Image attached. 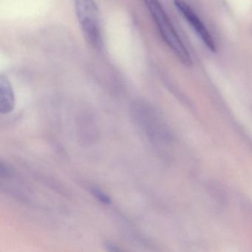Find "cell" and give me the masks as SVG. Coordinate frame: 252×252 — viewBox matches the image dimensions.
I'll return each instance as SVG.
<instances>
[{"label":"cell","instance_id":"cell-1","mask_svg":"<svg viewBox=\"0 0 252 252\" xmlns=\"http://www.w3.org/2000/svg\"><path fill=\"white\" fill-rule=\"evenodd\" d=\"M144 2L150 11L164 42L183 64L191 67L192 62L189 53L178 36L161 4L158 0H144Z\"/></svg>","mask_w":252,"mask_h":252},{"label":"cell","instance_id":"cell-2","mask_svg":"<svg viewBox=\"0 0 252 252\" xmlns=\"http://www.w3.org/2000/svg\"><path fill=\"white\" fill-rule=\"evenodd\" d=\"M74 8L85 40L94 49L101 51L104 42L95 0H74Z\"/></svg>","mask_w":252,"mask_h":252},{"label":"cell","instance_id":"cell-3","mask_svg":"<svg viewBox=\"0 0 252 252\" xmlns=\"http://www.w3.org/2000/svg\"><path fill=\"white\" fill-rule=\"evenodd\" d=\"M174 5L176 7L177 9L181 12V14L185 17L186 20L189 22L191 27L194 29V32L200 36L205 45L212 52L216 51L215 42L212 39L207 29L204 26L201 20H200L197 14L191 9V7L186 3L184 0H174Z\"/></svg>","mask_w":252,"mask_h":252},{"label":"cell","instance_id":"cell-4","mask_svg":"<svg viewBox=\"0 0 252 252\" xmlns=\"http://www.w3.org/2000/svg\"><path fill=\"white\" fill-rule=\"evenodd\" d=\"M15 107V96L11 82L5 76L0 77V113L8 114Z\"/></svg>","mask_w":252,"mask_h":252},{"label":"cell","instance_id":"cell-5","mask_svg":"<svg viewBox=\"0 0 252 252\" xmlns=\"http://www.w3.org/2000/svg\"><path fill=\"white\" fill-rule=\"evenodd\" d=\"M91 192L100 202L104 203V204L108 205L111 203V198L107 194H105L104 191L100 190L99 189L94 187V188L91 189Z\"/></svg>","mask_w":252,"mask_h":252},{"label":"cell","instance_id":"cell-6","mask_svg":"<svg viewBox=\"0 0 252 252\" xmlns=\"http://www.w3.org/2000/svg\"><path fill=\"white\" fill-rule=\"evenodd\" d=\"M104 247H105L106 250L109 251V252H118L122 251V249H121L117 245L110 243V242H106L104 243Z\"/></svg>","mask_w":252,"mask_h":252}]
</instances>
